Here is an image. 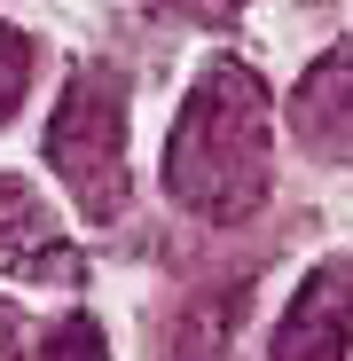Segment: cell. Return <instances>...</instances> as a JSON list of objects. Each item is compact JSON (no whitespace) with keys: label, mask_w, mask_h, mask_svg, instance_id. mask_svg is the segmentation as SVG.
<instances>
[{"label":"cell","mask_w":353,"mask_h":361,"mask_svg":"<svg viewBox=\"0 0 353 361\" xmlns=\"http://www.w3.org/2000/svg\"><path fill=\"white\" fill-rule=\"evenodd\" d=\"M39 157L94 228L126 220V71L79 63L63 102H55V118H47Z\"/></svg>","instance_id":"2"},{"label":"cell","mask_w":353,"mask_h":361,"mask_svg":"<svg viewBox=\"0 0 353 361\" xmlns=\"http://www.w3.org/2000/svg\"><path fill=\"white\" fill-rule=\"evenodd\" d=\"M47 353H110V345H102V330H94L87 314H71V322L47 330Z\"/></svg>","instance_id":"8"},{"label":"cell","mask_w":353,"mask_h":361,"mask_svg":"<svg viewBox=\"0 0 353 361\" xmlns=\"http://www.w3.org/2000/svg\"><path fill=\"white\" fill-rule=\"evenodd\" d=\"M0 275H16V283H79V252L63 244V228L47 220L39 189L16 173H0Z\"/></svg>","instance_id":"5"},{"label":"cell","mask_w":353,"mask_h":361,"mask_svg":"<svg viewBox=\"0 0 353 361\" xmlns=\"http://www.w3.org/2000/svg\"><path fill=\"white\" fill-rule=\"evenodd\" d=\"M290 134L322 165H353V32L299 71V87H290Z\"/></svg>","instance_id":"4"},{"label":"cell","mask_w":353,"mask_h":361,"mask_svg":"<svg viewBox=\"0 0 353 361\" xmlns=\"http://www.w3.org/2000/svg\"><path fill=\"white\" fill-rule=\"evenodd\" d=\"M267 180H275L267 87L252 63L220 55V63L197 71L181 118L165 134V197L197 220H252L267 204Z\"/></svg>","instance_id":"1"},{"label":"cell","mask_w":353,"mask_h":361,"mask_svg":"<svg viewBox=\"0 0 353 361\" xmlns=\"http://www.w3.org/2000/svg\"><path fill=\"white\" fill-rule=\"evenodd\" d=\"M24 87H32V39H24L16 24H0V126L16 118Z\"/></svg>","instance_id":"6"},{"label":"cell","mask_w":353,"mask_h":361,"mask_svg":"<svg viewBox=\"0 0 353 361\" xmlns=\"http://www.w3.org/2000/svg\"><path fill=\"white\" fill-rule=\"evenodd\" d=\"M16 353H47V330H32L8 298H0V361H16Z\"/></svg>","instance_id":"7"},{"label":"cell","mask_w":353,"mask_h":361,"mask_svg":"<svg viewBox=\"0 0 353 361\" xmlns=\"http://www.w3.org/2000/svg\"><path fill=\"white\" fill-rule=\"evenodd\" d=\"M173 8H189V16H228L235 0H173Z\"/></svg>","instance_id":"9"},{"label":"cell","mask_w":353,"mask_h":361,"mask_svg":"<svg viewBox=\"0 0 353 361\" xmlns=\"http://www.w3.org/2000/svg\"><path fill=\"white\" fill-rule=\"evenodd\" d=\"M267 353H283V361H337V353H353V252L322 259L299 283V298H290V314L275 322Z\"/></svg>","instance_id":"3"}]
</instances>
